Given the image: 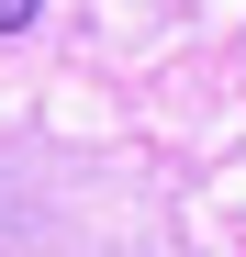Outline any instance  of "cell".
I'll list each match as a JSON object with an SVG mask.
<instances>
[{
    "mask_svg": "<svg viewBox=\"0 0 246 257\" xmlns=\"http://www.w3.org/2000/svg\"><path fill=\"white\" fill-rule=\"evenodd\" d=\"M34 12H45V0H0V34H23V23H34Z\"/></svg>",
    "mask_w": 246,
    "mask_h": 257,
    "instance_id": "1",
    "label": "cell"
}]
</instances>
